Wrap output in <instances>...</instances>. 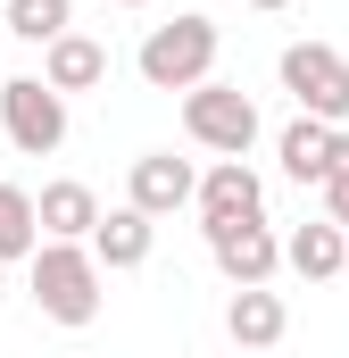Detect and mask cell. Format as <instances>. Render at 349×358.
Here are the masks:
<instances>
[{
  "instance_id": "obj_20",
  "label": "cell",
  "mask_w": 349,
  "mask_h": 358,
  "mask_svg": "<svg viewBox=\"0 0 349 358\" xmlns=\"http://www.w3.org/2000/svg\"><path fill=\"white\" fill-rule=\"evenodd\" d=\"M0 292H8V267H0Z\"/></svg>"
},
{
  "instance_id": "obj_6",
  "label": "cell",
  "mask_w": 349,
  "mask_h": 358,
  "mask_svg": "<svg viewBox=\"0 0 349 358\" xmlns=\"http://www.w3.org/2000/svg\"><path fill=\"white\" fill-rule=\"evenodd\" d=\"M208 259H216V275L242 292V283H274V267H283V234L266 225V217H233V225H208Z\"/></svg>"
},
{
  "instance_id": "obj_2",
  "label": "cell",
  "mask_w": 349,
  "mask_h": 358,
  "mask_svg": "<svg viewBox=\"0 0 349 358\" xmlns=\"http://www.w3.org/2000/svg\"><path fill=\"white\" fill-rule=\"evenodd\" d=\"M25 267H34V308H42L50 325L75 334V325L100 317V283H108V275H100V259H91L84 242H42Z\"/></svg>"
},
{
  "instance_id": "obj_7",
  "label": "cell",
  "mask_w": 349,
  "mask_h": 358,
  "mask_svg": "<svg viewBox=\"0 0 349 358\" xmlns=\"http://www.w3.org/2000/svg\"><path fill=\"white\" fill-rule=\"evenodd\" d=\"M191 192H200V167H191V159H174V150H142L133 176H125V208H142V217L158 225V217H174V208H191Z\"/></svg>"
},
{
  "instance_id": "obj_17",
  "label": "cell",
  "mask_w": 349,
  "mask_h": 358,
  "mask_svg": "<svg viewBox=\"0 0 349 358\" xmlns=\"http://www.w3.org/2000/svg\"><path fill=\"white\" fill-rule=\"evenodd\" d=\"M325 225H341L349 234V125H333V167H325Z\"/></svg>"
},
{
  "instance_id": "obj_5",
  "label": "cell",
  "mask_w": 349,
  "mask_h": 358,
  "mask_svg": "<svg viewBox=\"0 0 349 358\" xmlns=\"http://www.w3.org/2000/svg\"><path fill=\"white\" fill-rule=\"evenodd\" d=\"M0 125L25 159H50L67 150V100L42 84V76H0Z\"/></svg>"
},
{
  "instance_id": "obj_21",
  "label": "cell",
  "mask_w": 349,
  "mask_h": 358,
  "mask_svg": "<svg viewBox=\"0 0 349 358\" xmlns=\"http://www.w3.org/2000/svg\"><path fill=\"white\" fill-rule=\"evenodd\" d=\"M341 275H349V259H341Z\"/></svg>"
},
{
  "instance_id": "obj_14",
  "label": "cell",
  "mask_w": 349,
  "mask_h": 358,
  "mask_svg": "<svg viewBox=\"0 0 349 358\" xmlns=\"http://www.w3.org/2000/svg\"><path fill=\"white\" fill-rule=\"evenodd\" d=\"M274 150H283V176H291V183H325V167H333V125H316V117H291Z\"/></svg>"
},
{
  "instance_id": "obj_1",
  "label": "cell",
  "mask_w": 349,
  "mask_h": 358,
  "mask_svg": "<svg viewBox=\"0 0 349 358\" xmlns=\"http://www.w3.org/2000/svg\"><path fill=\"white\" fill-rule=\"evenodd\" d=\"M216 50H225L216 17L183 8V17H167V25H150V34H142L133 67H142V84H150V92H191V84H208V76H216Z\"/></svg>"
},
{
  "instance_id": "obj_4",
  "label": "cell",
  "mask_w": 349,
  "mask_h": 358,
  "mask_svg": "<svg viewBox=\"0 0 349 358\" xmlns=\"http://www.w3.org/2000/svg\"><path fill=\"white\" fill-rule=\"evenodd\" d=\"M274 76H283V92L299 100V117L349 125V59L333 50V42H291V50L274 59Z\"/></svg>"
},
{
  "instance_id": "obj_11",
  "label": "cell",
  "mask_w": 349,
  "mask_h": 358,
  "mask_svg": "<svg viewBox=\"0 0 349 358\" xmlns=\"http://www.w3.org/2000/svg\"><path fill=\"white\" fill-rule=\"evenodd\" d=\"M34 225H42V242H91V225H100V192L91 183H42V200H34Z\"/></svg>"
},
{
  "instance_id": "obj_13",
  "label": "cell",
  "mask_w": 349,
  "mask_h": 358,
  "mask_svg": "<svg viewBox=\"0 0 349 358\" xmlns=\"http://www.w3.org/2000/svg\"><path fill=\"white\" fill-rule=\"evenodd\" d=\"M341 259H349V234H341V225H325V217H316V225H299V234L283 242V267L308 275V283H333Z\"/></svg>"
},
{
  "instance_id": "obj_8",
  "label": "cell",
  "mask_w": 349,
  "mask_h": 358,
  "mask_svg": "<svg viewBox=\"0 0 349 358\" xmlns=\"http://www.w3.org/2000/svg\"><path fill=\"white\" fill-rule=\"evenodd\" d=\"M191 208H200V225H233V217H266V183L250 176V159H216L200 192H191Z\"/></svg>"
},
{
  "instance_id": "obj_10",
  "label": "cell",
  "mask_w": 349,
  "mask_h": 358,
  "mask_svg": "<svg viewBox=\"0 0 349 358\" xmlns=\"http://www.w3.org/2000/svg\"><path fill=\"white\" fill-rule=\"evenodd\" d=\"M42 84L59 92V100H75V92L108 84V42H91V34H59V42H42Z\"/></svg>"
},
{
  "instance_id": "obj_16",
  "label": "cell",
  "mask_w": 349,
  "mask_h": 358,
  "mask_svg": "<svg viewBox=\"0 0 349 358\" xmlns=\"http://www.w3.org/2000/svg\"><path fill=\"white\" fill-rule=\"evenodd\" d=\"M75 25V0H8V34L17 42H59Z\"/></svg>"
},
{
  "instance_id": "obj_15",
  "label": "cell",
  "mask_w": 349,
  "mask_h": 358,
  "mask_svg": "<svg viewBox=\"0 0 349 358\" xmlns=\"http://www.w3.org/2000/svg\"><path fill=\"white\" fill-rule=\"evenodd\" d=\"M42 250V225H34V192L25 183H0V267L34 259Z\"/></svg>"
},
{
  "instance_id": "obj_12",
  "label": "cell",
  "mask_w": 349,
  "mask_h": 358,
  "mask_svg": "<svg viewBox=\"0 0 349 358\" xmlns=\"http://www.w3.org/2000/svg\"><path fill=\"white\" fill-rule=\"evenodd\" d=\"M225 334H233L242 350H274V342L291 334V308H283V292H266V283H242V292L225 300Z\"/></svg>"
},
{
  "instance_id": "obj_18",
  "label": "cell",
  "mask_w": 349,
  "mask_h": 358,
  "mask_svg": "<svg viewBox=\"0 0 349 358\" xmlns=\"http://www.w3.org/2000/svg\"><path fill=\"white\" fill-rule=\"evenodd\" d=\"M250 8H291V0H250Z\"/></svg>"
},
{
  "instance_id": "obj_19",
  "label": "cell",
  "mask_w": 349,
  "mask_h": 358,
  "mask_svg": "<svg viewBox=\"0 0 349 358\" xmlns=\"http://www.w3.org/2000/svg\"><path fill=\"white\" fill-rule=\"evenodd\" d=\"M117 8H150V0H117Z\"/></svg>"
},
{
  "instance_id": "obj_9",
  "label": "cell",
  "mask_w": 349,
  "mask_h": 358,
  "mask_svg": "<svg viewBox=\"0 0 349 358\" xmlns=\"http://www.w3.org/2000/svg\"><path fill=\"white\" fill-rule=\"evenodd\" d=\"M91 259H100V275H133V267H150V250H158V225L142 217V208H100V225H91V242H84Z\"/></svg>"
},
{
  "instance_id": "obj_3",
  "label": "cell",
  "mask_w": 349,
  "mask_h": 358,
  "mask_svg": "<svg viewBox=\"0 0 349 358\" xmlns=\"http://www.w3.org/2000/svg\"><path fill=\"white\" fill-rule=\"evenodd\" d=\"M183 134L200 142V150H216V159H250V142H258V100L242 84H191L183 92Z\"/></svg>"
}]
</instances>
